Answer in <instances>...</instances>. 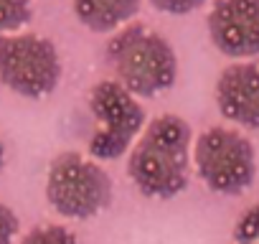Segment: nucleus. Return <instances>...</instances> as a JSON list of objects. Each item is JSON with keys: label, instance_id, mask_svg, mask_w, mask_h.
<instances>
[{"label": "nucleus", "instance_id": "obj_1", "mask_svg": "<svg viewBox=\"0 0 259 244\" xmlns=\"http://www.w3.org/2000/svg\"><path fill=\"white\" fill-rule=\"evenodd\" d=\"M191 125L178 114H158L130 153L127 173L148 198H173L191 178Z\"/></svg>", "mask_w": 259, "mask_h": 244}, {"label": "nucleus", "instance_id": "obj_2", "mask_svg": "<svg viewBox=\"0 0 259 244\" xmlns=\"http://www.w3.org/2000/svg\"><path fill=\"white\" fill-rule=\"evenodd\" d=\"M114 82L135 97L168 92L178 76V56L165 36L145 23H127L107 44Z\"/></svg>", "mask_w": 259, "mask_h": 244}, {"label": "nucleus", "instance_id": "obj_3", "mask_svg": "<svg viewBox=\"0 0 259 244\" xmlns=\"http://www.w3.org/2000/svg\"><path fill=\"white\" fill-rule=\"evenodd\" d=\"M46 198L66 219H92L112 201V178L97 163L74 150L59 153L46 176Z\"/></svg>", "mask_w": 259, "mask_h": 244}, {"label": "nucleus", "instance_id": "obj_4", "mask_svg": "<svg viewBox=\"0 0 259 244\" xmlns=\"http://www.w3.org/2000/svg\"><path fill=\"white\" fill-rule=\"evenodd\" d=\"M89 109L97 130L89 138L94 160H114L138 143L145 128V107L114 79L97 82L89 92Z\"/></svg>", "mask_w": 259, "mask_h": 244}, {"label": "nucleus", "instance_id": "obj_5", "mask_svg": "<svg viewBox=\"0 0 259 244\" xmlns=\"http://www.w3.org/2000/svg\"><path fill=\"white\" fill-rule=\"evenodd\" d=\"M64 74L56 44L38 33H3L0 36V84L11 92L41 99L49 97Z\"/></svg>", "mask_w": 259, "mask_h": 244}, {"label": "nucleus", "instance_id": "obj_6", "mask_svg": "<svg viewBox=\"0 0 259 244\" xmlns=\"http://www.w3.org/2000/svg\"><path fill=\"white\" fill-rule=\"evenodd\" d=\"M193 163L201 181L224 196L246 191L256 176L254 145L231 128H208L193 143Z\"/></svg>", "mask_w": 259, "mask_h": 244}, {"label": "nucleus", "instance_id": "obj_7", "mask_svg": "<svg viewBox=\"0 0 259 244\" xmlns=\"http://www.w3.org/2000/svg\"><path fill=\"white\" fill-rule=\"evenodd\" d=\"M208 38L224 56H259V0H216L208 13Z\"/></svg>", "mask_w": 259, "mask_h": 244}, {"label": "nucleus", "instance_id": "obj_8", "mask_svg": "<svg viewBox=\"0 0 259 244\" xmlns=\"http://www.w3.org/2000/svg\"><path fill=\"white\" fill-rule=\"evenodd\" d=\"M219 112L241 128L259 130V64H231L216 79Z\"/></svg>", "mask_w": 259, "mask_h": 244}, {"label": "nucleus", "instance_id": "obj_9", "mask_svg": "<svg viewBox=\"0 0 259 244\" xmlns=\"http://www.w3.org/2000/svg\"><path fill=\"white\" fill-rule=\"evenodd\" d=\"M76 21L94 31L107 33L124 26L140 11V0H71Z\"/></svg>", "mask_w": 259, "mask_h": 244}, {"label": "nucleus", "instance_id": "obj_10", "mask_svg": "<svg viewBox=\"0 0 259 244\" xmlns=\"http://www.w3.org/2000/svg\"><path fill=\"white\" fill-rule=\"evenodd\" d=\"M33 16L31 0H0V36L18 33Z\"/></svg>", "mask_w": 259, "mask_h": 244}, {"label": "nucleus", "instance_id": "obj_11", "mask_svg": "<svg viewBox=\"0 0 259 244\" xmlns=\"http://www.w3.org/2000/svg\"><path fill=\"white\" fill-rule=\"evenodd\" d=\"M231 244H259V204L249 206L231 229Z\"/></svg>", "mask_w": 259, "mask_h": 244}, {"label": "nucleus", "instance_id": "obj_12", "mask_svg": "<svg viewBox=\"0 0 259 244\" xmlns=\"http://www.w3.org/2000/svg\"><path fill=\"white\" fill-rule=\"evenodd\" d=\"M21 244H79V239L66 226H38L31 229Z\"/></svg>", "mask_w": 259, "mask_h": 244}, {"label": "nucleus", "instance_id": "obj_13", "mask_svg": "<svg viewBox=\"0 0 259 244\" xmlns=\"http://www.w3.org/2000/svg\"><path fill=\"white\" fill-rule=\"evenodd\" d=\"M206 0H150V6L160 13H170V16H186L198 11Z\"/></svg>", "mask_w": 259, "mask_h": 244}, {"label": "nucleus", "instance_id": "obj_14", "mask_svg": "<svg viewBox=\"0 0 259 244\" xmlns=\"http://www.w3.org/2000/svg\"><path fill=\"white\" fill-rule=\"evenodd\" d=\"M21 221L16 216V211L6 204H0V244H13L18 236Z\"/></svg>", "mask_w": 259, "mask_h": 244}, {"label": "nucleus", "instance_id": "obj_15", "mask_svg": "<svg viewBox=\"0 0 259 244\" xmlns=\"http://www.w3.org/2000/svg\"><path fill=\"white\" fill-rule=\"evenodd\" d=\"M3 166H6V145L0 140V171H3Z\"/></svg>", "mask_w": 259, "mask_h": 244}]
</instances>
